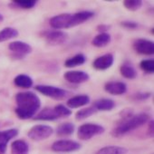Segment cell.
<instances>
[{
    "label": "cell",
    "instance_id": "10",
    "mask_svg": "<svg viewBox=\"0 0 154 154\" xmlns=\"http://www.w3.org/2000/svg\"><path fill=\"white\" fill-rule=\"evenodd\" d=\"M133 48L140 54L150 55V54H153L154 53L153 42L144 39V38L136 39L133 43Z\"/></svg>",
    "mask_w": 154,
    "mask_h": 154
},
{
    "label": "cell",
    "instance_id": "25",
    "mask_svg": "<svg viewBox=\"0 0 154 154\" xmlns=\"http://www.w3.org/2000/svg\"><path fill=\"white\" fill-rule=\"evenodd\" d=\"M74 131V125L71 122H65L58 126L56 132L59 136H68Z\"/></svg>",
    "mask_w": 154,
    "mask_h": 154
},
{
    "label": "cell",
    "instance_id": "11",
    "mask_svg": "<svg viewBox=\"0 0 154 154\" xmlns=\"http://www.w3.org/2000/svg\"><path fill=\"white\" fill-rule=\"evenodd\" d=\"M63 78L71 84H83L89 80V74L83 71H69L64 72Z\"/></svg>",
    "mask_w": 154,
    "mask_h": 154
},
{
    "label": "cell",
    "instance_id": "29",
    "mask_svg": "<svg viewBox=\"0 0 154 154\" xmlns=\"http://www.w3.org/2000/svg\"><path fill=\"white\" fill-rule=\"evenodd\" d=\"M140 67L147 73H152L154 72V61L153 59L143 60L140 63Z\"/></svg>",
    "mask_w": 154,
    "mask_h": 154
},
{
    "label": "cell",
    "instance_id": "19",
    "mask_svg": "<svg viewBox=\"0 0 154 154\" xmlns=\"http://www.w3.org/2000/svg\"><path fill=\"white\" fill-rule=\"evenodd\" d=\"M128 149L120 146H107L99 149L96 154H126Z\"/></svg>",
    "mask_w": 154,
    "mask_h": 154
},
{
    "label": "cell",
    "instance_id": "28",
    "mask_svg": "<svg viewBox=\"0 0 154 154\" xmlns=\"http://www.w3.org/2000/svg\"><path fill=\"white\" fill-rule=\"evenodd\" d=\"M13 3L23 9H31L36 5L37 1L36 0H14Z\"/></svg>",
    "mask_w": 154,
    "mask_h": 154
},
{
    "label": "cell",
    "instance_id": "8",
    "mask_svg": "<svg viewBox=\"0 0 154 154\" xmlns=\"http://www.w3.org/2000/svg\"><path fill=\"white\" fill-rule=\"evenodd\" d=\"M8 49L13 53L14 57L17 59H23L32 52V47L30 45L21 41H15L10 43L8 45Z\"/></svg>",
    "mask_w": 154,
    "mask_h": 154
},
{
    "label": "cell",
    "instance_id": "22",
    "mask_svg": "<svg viewBox=\"0 0 154 154\" xmlns=\"http://www.w3.org/2000/svg\"><path fill=\"white\" fill-rule=\"evenodd\" d=\"M111 42V35L108 33H101L96 35L93 40V45L96 47L106 46Z\"/></svg>",
    "mask_w": 154,
    "mask_h": 154
},
{
    "label": "cell",
    "instance_id": "36",
    "mask_svg": "<svg viewBox=\"0 0 154 154\" xmlns=\"http://www.w3.org/2000/svg\"><path fill=\"white\" fill-rule=\"evenodd\" d=\"M3 20H4V17H3V16H2L1 14H0V23H1V22H2Z\"/></svg>",
    "mask_w": 154,
    "mask_h": 154
},
{
    "label": "cell",
    "instance_id": "31",
    "mask_svg": "<svg viewBox=\"0 0 154 154\" xmlns=\"http://www.w3.org/2000/svg\"><path fill=\"white\" fill-rule=\"evenodd\" d=\"M121 25L125 28H129V29H135L138 27V24L132 21H123L121 23Z\"/></svg>",
    "mask_w": 154,
    "mask_h": 154
},
{
    "label": "cell",
    "instance_id": "20",
    "mask_svg": "<svg viewBox=\"0 0 154 154\" xmlns=\"http://www.w3.org/2000/svg\"><path fill=\"white\" fill-rule=\"evenodd\" d=\"M19 33L17 29L13 27H6L0 31V43L10 40L12 38H16L18 36Z\"/></svg>",
    "mask_w": 154,
    "mask_h": 154
},
{
    "label": "cell",
    "instance_id": "34",
    "mask_svg": "<svg viewBox=\"0 0 154 154\" xmlns=\"http://www.w3.org/2000/svg\"><path fill=\"white\" fill-rule=\"evenodd\" d=\"M135 97H136L137 99H139V100H143V99L149 98V94H148V93H145V94H137Z\"/></svg>",
    "mask_w": 154,
    "mask_h": 154
},
{
    "label": "cell",
    "instance_id": "4",
    "mask_svg": "<svg viewBox=\"0 0 154 154\" xmlns=\"http://www.w3.org/2000/svg\"><path fill=\"white\" fill-rule=\"evenodd\" d=\"M104 132V128L102 125L95 123H85L81 125L77 131V136L80 140H88L96 135H101Z\"/></svg>",
    "mask_w": 154,
    "mask_h": 154
},
{
    "label": "cell",
    "instance_id": "17",
    "mask_svg": "<svg viewBox=\"0 0 154 154\" xmlns=\"http://www.w3.org/2000/svg\"><path fill=\"white\" fill-rule=\"evenodd\" d=\"M14 83L17 86L20 88L29 89L33 86V79L27 74H18L15 77Z\"/></svg>",
    "mask_w": 154,
    "mask_h": 154
},
{
    "label": "cell",
    "instance_id": "26",
    "mask_svg": "<svg viewBox=\"0 0 154 154\" xmlns=\"http://www.w3.org/2000/svg\"><path fill=\"white\" fill-rule=\"evenodd\" d=\"M96 112H97L96 109L94 108L93 106H92V107H89V108H85V109H83V110H80L78 112H77V113L75 114V118H76L77 120L81 121V120H84V119H86V118L92 116V115L94 114Z\"/></svg>",
    "mask_w": 154,
    "mask_h": 154
},
{
    "label": "cell",
    "instance_id": "6",
    "mask_svg": "<svg viewBox=\"0 0 154 154\" xmlns=\"http://www.w3.org/2000/svg\"><path fill=\"white\" fill-rule=\"evenodd\" d=\"M35 89L42 94L54 100H63L68 95V93L65 90L52 85H36Z\"/></svg>",
    "mask_w": 154,
    "mask_h": 154
},
{
    "label": "cell",
    "instance_id": "27",
    "mask_svg": "<svg viewBox=\"0 0 154 154\" xmlns=\"http://www.w3.org/2000/svg\"><path fill=\"white\" fill-rule=\"evenodd\" d=\"M123 6L130 11H137L142 6V1L140 0H125L123 1Z\"/></svg>",
    "mask_w": 154,
    "mask_h": 154
},
{
    "label": "cell",
    "instance_id": "24",
    "mask_svg": "<svg viewBox=\"0 0 154 154\" xmlns=\"http://www.w3.org/2000/svg\"><path fill=\"white\" fill-rule=\"evenodd\" d=\"M120 72L122 75L127 79H134L137 77V72L136 70L130 64H122L120 68Z\"/></svg>",
    "mask_w": 154,
    "mask_h": 154
},
{
    "label": "cell",
    "instance_id": "1",
    "mask_svg": "<svg viewBox=\"0 0 154 154\" xmlns=\"http://www.w3.org/2000/svg\"><path fill=\"white\" fill-rule=\"evenodd\" d=\"M17 115L21 120H26L34 117L41 107L39 97L32 92H23L16 95Z\"/></svg>",
    "mask_w": 154,
    "mask_h": 154
},
{
    "label": "cell",
    "instance_id": "9",
    "mask_svg": "<svg viewBox=\"0 0 154 154\" xmlns=\"http://www.w3.org/2000/svg\"><path fill=\"white\" fill-rule=\"evenodd\" d=\"M80 148V143L71 140H60L52 145V149L55 152H72L78 150Z\"/></svg>",
    "mask_w": 154,
    "mask_h": 154
},
{
    "label": "cell",
    "instance_id": "16",
    "mask_svg": "<svg viewBox=\"0 0 154 154\" xmlns=\"http://www.w3.org/2000/svg\"><path fill=\"white\" fill-rule=\"evenodd\" d=\"M29 146L27 142L23 140H17L11 144V153L12 154H28Z\"/></svg>",
    "mask_w": 154,
    "mask_h": 154
},
{
    "label": "cell",
    "instance_id": "33",
    "mask_svg": "<svg viewBox=\"0 0 154 154\" xmlns=\"http://www.w3.org/2000/svg\"><path fill=\"white\" fill-rule=\"evenodd\" d=\"M153 128H154V126H153V121H150L149 123V128H148V132H149V135L150 137L153 136V132H154Z\"/></svg>",
    "mask_w": 154,
    "mask_h": 154
},
{
    "label": "cell",
    "instance_id": "21",
    "mask_svg": "<svg viewBox=\"0 0 154 154\" xmlns=\"http://www.w3.org/2000/svg\"><path fill=\"white\" fill-rule=\"evenodd\" d=\"M86 62V57L83 54H78L69 59H67L64 63L66 67H75L78 65H82Z\"/></svg>",
    "mask_w": 154,
    "mask_h": 154
},
{
    "label": "cell",
    "instance_id": "13",
    "mask_svg": "<svg viewBox=\"0 0 154 154\" xmlns=\"http://www.w3.org/2000/svg\"><path fill=\"white\" fill-rule=\"evenodd\" d=\"M104 90L112 95H122L126 93L127 85L122 82H110L105 85Z\"/></svg>",
    "mask_w": 154,
    "mask_h": 154
},
{
    "label": "cell",
    "instance_id": "18",
    "mask_svg": "<svg viewBox=\"0 0 154 154\" xmlns=\"http://www.w3.org/2000/svg\"><path fill=\"white\" fill-rule=\"evenodd\" d=\"M94 108L96 109V111H110L115 107V103L111 99H100L94 102Z\"/></svg>",
    "mask_w": 154,
    "mask_h": 154
},
{
    "label": "cell",
    "instance_id": "30",
    "mask_svg": "<svg viewBox=\"0 0 154 154\" xmlns=\"http://www.w3.org/2000/svg\"><path fill=\"white\" fill-rule=\"evenodd\" d=\"M54 109L56 110L57 113L59 114L60 118H65V117H69L72 114V111H70L67 107H65L64 105L59 104L56 105L54 107Z\"/></svg>",
    "mask_w": 154,
    "mask_h": 154
},
{
    "label": "cell",
    "instance_id": "35",
    "mask_svg": "<svg viewBox=\"0 0 154 154\" xmlns=\"http://www.w3.org/2000/svg\"><path fill=\"white\" fill-rule=\"evenodd\" d=\"M8 145H3V144H0V154H5L7 151V147Z\"/></svg>",
    "mask_w": 154,
    "mask_h": 154
},
{
    "label": "cell",
    "instance_id": "3",
    "mask_svg": "<svg viewBox=\"0 0 154 154\" xmlns=\"http://www.w3.org/2000/svg\"><path fill=\"white\" fill-rule=\"evenodd\" d=\"M149 115L146 113H139L135 115L126 116L124 120L120 122L115 129L112 131V134L114 137H122L133 130L138 129L149 121Z\"/></svg>",
    "mask_w": 154,
    "mask_h": 154
},
{
    "label": "cell",
    "instance_id": "5",
    "mask_svg": "<svg viewBox=\"0 0 154 154\" xmlns=\"http://www.w3.org/2000/svg\"><path fill=\"white\" fill-rule=\"evenodd\" d=\"M54 133V129L49 125L39 124L32 127L28 131V137L34 140H43Z\"/></svg>",
    "mask_w": 154,
    "mask_h": 154
},
{
    "label": "cell",
    "instance_id": "14",
    "mask_svg": "<svg viewBox=\"0 0 154 154\" xmlns=\"http://www.w3.org/2000/svg\"><path fill=\"white\" fill-rule=\"evenodd\" d=\"M90 103V98L86 94H81V95H76L74 97H72L67 101V106L72 109L79 108L82 106H85Z\"/></svg>",
    "mask_w": 154,
    "mask_h": 154
},
{
    "label": "cell",
    "instance_id": "15",
    "mask_svg": "<svg viewBox=\"0 0 154 154\" xmlns=\"http://www.w3.org/2000/svg\"><path fill=\"white\" fill-rule=\"evenodd\" d=\"M57 119H60V116L54 108H45L35 117V120L41 121H54Z\"/></svg>",
    "mask_w": 154,
    "mask_h": 154
},
{
    "label": "cell",
    "instance_id": "2",
    "mask_svg": "<svg viewBox=\"0 0 154 154\" xmlns=\"http://www.w3.org/2000/svg\"><path fill=\"white\" fill-rule=\"evenodd\" d=\"M94 16L92 11H81L75 14H61L53 17L49 20V24L55 29H67L76 26H79Z\"/></svg>",
    "mask_w": 154,
    "mask_h": 154
},
{
    "label": "cell",
    "instance_id": "32",
    "mask_svg": "<svg viewBox=\"0 0 154 154\" xmlns=\"http://www.w3.org/2000/svg\"><path fill=\"white\" fill-rule=\"evenodd\" d=\"M110 27H111L110 26H107V25L103 24V25H100V26H97V30L100 33H106V31H108L110 29Z\"/></svg>",
    "mask_w": 154,
    "mask_h": 154
},
{
    "label": "cell",
    "instance_id": "7",
    "mask_svg": "<svg viewBox=\"0 0 154 154\" xmlns=\"http://www.w3.org/2000/svg\"><path fill=\"white\" fill-rule=\"evenodd\" d=\"M41 35L50 45H63L68 39V35L63 31H45Z\"/></svg>",
    "mask_w": 154,
    "mask_h": 154
},
{
    "label": "cell",
    "instance_id": "23",
    "mask_svg": "<svg viewBox=\"0 0 154 154\" xmlns=\"http://www.w3.org/2000/svg\"><path fill=\"white\" fill-rule=\"evenodd\" d=\"M18 134V131L17 129H9L7 131H0V144L8 145L10 140L15 138Z\"/></svg>",
    "mask_w": 154,
    "mask_h": 154
},
{
    "label": "cell",
    "instance_id": "12",
    "mask_svg": "<svg viewBox=\"0 0 154 154\" xmlns=\"http://www.w3.org/2000/svg\"><path fill=\"white\" fill-rule=\"evenodd\" d=\"M113 55L112 54H103L98 58H96L93 63L94 67L96 70H107L113 64Z\"/></svg>",
    "mask_w": 154,
    "mask_h": 154
}]
</instances>
